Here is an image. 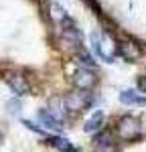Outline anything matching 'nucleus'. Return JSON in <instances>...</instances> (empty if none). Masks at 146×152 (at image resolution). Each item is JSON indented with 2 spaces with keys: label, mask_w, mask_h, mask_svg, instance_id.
Instances as JSON below:
<instances>
[{
  "label": "nucleus",
  "mask_w": 146,
  "mask_h": 152,
  "mask_svg": "<svg viewBox=\"0 0 146 152\" xmlns=\"http://www.w3.org/2000/svg\"><path fill=\"white\" fill-rule=\"evenodd\" d=\"M89 41H91V49L96 53V57L99 61H106V63H114L116 61V55H118V45L112 43L106 33L101 31H93L89 35Z\"/></svg>",
  "instance_id": "obj_1"
},
{
  "label": "nucleus",
  "mask_w": 146,
  "mask_h": 152,
  "mask_svg": "<svg viewBox=\"0 0 146 152\" xmlns=\"http://www.w3.org/2000/svg\"><path fill=\"white\" fill-rule=\"evenodd\" d=\"M116 134H118L120 140L132 142L136 138H140V134H142V122L136 116H124L116 124Z\"/></svg>",
  "instance_id": "obj_2"
},
{
  "label": "nucleus",
  "mask_w": 146,
  "mask_h": 152,
  "mask_svg": "<svg viewBox=\"0 0 146 152\" xmlns=\"http://www.w3.org/2000/svg\"><path fill=\"white\" fill-rule=\"evenodd\" d=\"M63 102H65L67 112L79 114V112H83V110L89 107V104H91V94L85 91V89H73V91H69V94L63 97Z\"/></svg>",
  "instance_id": "obj_3"
},
{
  "label": "nucleus",
  "mask_w": 146,
  "mask_h": 152,
  "mask_svg": "<svg viewBox=\"0 0 146 152\" xmlns=\"http://www.w3.org/2000/svg\"><path fill=\"white\" fill-rule=\"evenodd\" d=\"M61 24V37H63V41L67 43V45H71V47H79L81 49V31L77 28V24L73 20L71 16H65V18H61L59 20Z\"/></svg>",
  "instance_id": "obj_4"
},
{
  "label": "nucleus",
  "mask_w": 146,
  "mask_h": 152,
  "mask_svg": "<svg viewBox=\"0 0 146 152\" xmlns=\"http://www.w3.org/2000/svg\"><path fill=\"white\" fill-rule=\"evenodd\" d=\"M2 79L16 95H28V91H31V85L26 81V77H23L18 71H4Z\"/></svg>",
  "instance_id": "obj_5"
},
{
  "label": "nucleus",
  "mask_w": 146,
  "mask_h": 152,
  "mask_svg": "<svg viewBox=\"0 0 146 152\" xmlns=\"http://www.w3.org/2000/svg\"><path fill=\"white\" fill-rule=\"evenodd\" d=\"M73 83H75V89H85V91H89L93 85H96V75L91 73V69H83V67H79V69L73 73Z\"/></svg>",
  "instance_id": "obj_6"
},
{
  "label": "nucleus",
  "mask_w": 146,
  "mask_h": 152,
  "mask_svg": "<svg viewBox=\"0 0 146 152\" xmlns=\"http://www.w3.org/2000/svg\"><path fill=\"white\" fill-rule=\"evenodd\" d=\"M118 55H120L122 59L134 63V61H138V59L142 57V51H140V47H138L136 43H132V41H120V43H118Z\"/></svg>",
  "instance_id": "obj_7"
},
{
  "label": "nucleus",
  "mask_w": 146,
  "mask_h": 152,
  "mask_svg": "<svg viewBox=\"0 0 146 152\" xmlns=\"http://www.w3.org/2000/svg\"><path fill=\"white\" fill-rule=\"evenodd\" d=\"M93 152H116V146L112 142L110 132H99L93 138Z\"/></svg>",
  "instance_id": "obj_8"
},
{
  "label": "nucleus",
  "mask_w": 146,
  "mask_h": 152,
  "mask_svg": "<svg viewBox=\"0 0 146 152\" xmlns=\"http://www.w3.org/2000/svg\"><path fill=\"white\" fill-rule=\"evenodd\" d=\"M120 102L124 105H146V95L138 94L136 89H124L120 94Z\"/></svg>",
  "instance_id": "obj_9"
},
{
  "label": "nucleus",
  "mask_w": 146,
  "mask_h": 152,
  "mask_svg": "<svg viewBox=\"0 0 146 152\" xmlns=\"http://www.w3.org/2000/svg\"><path fill=\"white\" fill-rule=\"evenodd\" d=\"M36 118H39V122L45 126V128L49 130H55V132H59L61 130V122L59 118H55L49 110H39V114H36Z\"/></svg>",
  "instance_id": "obj_10"
},
{
  "label": "nucleus",
  "mask_w": 146,
  "mask_h": 152,
  "mask_svg": "<svg viewBox=\"0 0 146 152\" xmlns=\"http://www.w3.org/2000/svg\"><path fill=\"white\" fill-rule=\"evenodd\" d=\"M101 126H104V114L96 112V114H91V118H87V122L83 124V132L93 134V132H99Z\"/></svg>",
  "instance_id": "obj_11"
},
{
  "label": "nucleus",
  "mask_w": 146,
  "mask_h": 152,
  "mask_svg": "<svg viewBox=\"0 0 146 152\" xmlns=\"http://www.w3.org/2000/svg\"><path fill=\"white\" fill-rule=\"evenodd\" d=\"M73 61H75L79 67H83V69H93V67H96V59L91 57L87 51H83V49H79V51L73 55Z\"/></svg>",
  "instance_id": "obj_12"
},
{
  "label": "nucleus",
  "mask_w": 146,
  "mask_h": 152,
  "mask_svg": "<svg viewBox=\"0 0 146 152\" xmlns=\"http://www.w3.org/2000/svg\"><path fill=\"white\" fill-rule=\"evenodd\" d=\"M49 144L57 146V148H59V150H63V152H69V150H73L71 142H69V140H65V138H49Z\"/></svg>",
  "instance_id": "obj_13"
},
{
  "label": "nucleus",
  "mask_w": 146,
  "mask_h": 152,
  "mask_svg": "<svg viewBox=\"0 0 146 152\" xmlns=\"http://www.w3.org/2000/svg\"><path fill=\"white\" fill-rule=\"evenodd\" d=\"M140 89L146 94V77H142V79H140Z\"/></svg>",
  "instance_id": "obj_14"
},
{
  "label": "nucleus",
  "mask_w": 146,
  "mask_h": 152,
  "mask_svg": "<svg viewBox=\"0 0 146 152\" xmlns=\"http://www.w3.org/2000/svg\"><path fill=\"white\" fill-rule=\"evenodd\" d=\"M69 152H79V150H75V148H73V150H69Z\"/></svg>",
  "instance_id": "obj_15"
}]
</instances>
